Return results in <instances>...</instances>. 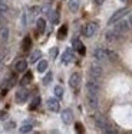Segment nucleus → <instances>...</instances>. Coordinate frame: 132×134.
<instances>
[{"instance_id": "obj_1", "label": "nucleus", "mask_w": 132, "mask_h": 134, "mask_svg": "<svg viewBox=\"0 0 132 134\" xmlns=\"http://www.w3.org/2000/svg\"><path fill=\"white\" fill-rule=\"evenodd\" d=\"M92 56H93L96 61H116L118 55L111 49H105V48H96V49L92 52Z\"/></svg>"}, {"instance_id": "obj_2", "label": "nucleus", "mask_w": 132, "mask_h": 134, "mask_svg": "<svg viewBox=\"0 0 132 134\" xmlns=\"http://www.w3.org/2000/svg\"><path fill=\"white\" fill-rule=\"evenodd\" d=\"M93 121H95V125H96L100 131H103V133H115V128H112V125L109 124V121L103 115H99V114L95 115Z\"/></svg>"}, {"instance_id": "obj_3", "label": "nucleus", "mask_w": 132, "mask_h": 134, "mask_svg": "<svg viewBox=\"0 0 132 134\" xmlns=\"http://www.w3.org/2000/svg\"><path fill=\"white\" fill-rule=\"evenodd\" d=\"M100 90V84H99V79H93L91 78L88 82H86V92L88 94H99Z\"/></svg>"}, {"instance_id": "obj_4", "label": "nucleus", "mask_w": 132, "mask_h": 134, "mask_svg": "<svg viewBox=\"0 0 132 134\" xmlns=\"http://www.w3.org/2000/svg\"><path fill=\"white\" fill-rule=\"evenodd\" d=\"M129 29H131V26H129V23H128V20H126V19H121L119 22H116V25H115V27H113V30L116 33H119V35L128 32Z\"/></svg>"}, {"instance_id": "obj_5", "label": "nucleus", "mask_w": 132, "mask_h": 134, "mask_svg": "<svg viewBox=\"0 0 132 134\" xmlns=\"http://www.w3.org/2000/svg\"><path fill=\"white\" fill-rule=\"evenodd\" d=\"M102 74H103V69H102V66H100L99 64H92L91 65V68H89V75H91V78L100 79Z\"/></svg>"}, {"instance_id": "obj_6", "label": "nucleus", "mask_w": 132, "mask_h": 134, "mask_svg": "<svg viewBox=\"0 0 132 134\" xmlns=\"http://www.w3.org/2000/svg\"><path fill=\"white\" fill-rule=\"evenodd\" d=\"M96 32H98V23H95V22H89V23L83 27V35H85L86 38H92L93 35H96Z\"/></svg>"}, {"instance_id": "obj_7", "label": "nucleus", "mask_w": 132, "mask_h": 134, "mask_svg": "<svg viewBox=\"0 0 132 134\" xmlns=\"http://www.w3.org/2000/svg\"><path fill=\"white\" fill-rule=\"evenodd\" d=\"M80 79H82V76H80L79 72H73L70 75V78H69V85H70L72 90L77 91L80 87Z\"/></svg>"}, {"instance_id": "obj_8", "label": "nucleus", "mask_w": 132, "mask_h": 134, "mask_svg": "<svg viewBox=\"0 0 132 134\" xmlns=\"http://www.w3.org/2000/svg\"><path fill=\"white\" fill-rule=\"evenodd\" d=\"M128 12H129V9H128V7H123V9L118 10V12L115 13V15L112 16L111 19H109V22H108V23H109V25H115L116 22H119L121 19L123 18V16H126V15H128Z\"/></svg>"}, {"instance_id": "obj_9", "label": "nucleus", "mask_w": 132, "mask_h": 134, "mask_svg": "<svg viewBox=\"0 0 132 134\" xmlns=\"http://www.w3.org/2000/svg\"><path fill=\"white\" fill-rule=\"evenodd\" d=\"M86 101H88L89 108H92V110L98 108V105H99V101H98L96 94H86Z\"/></svg>"}, {"instance_id": "obj_10", "label": "nucleus", "mask_w": 132, "mask_h": 134, "mask_svg": "<svg viewBox=\"0 0 132 134\" xmlns=\"http://www.w3.org/2000/svg\"><path fill=\"white\" fill-rule=\"evenodd\" d=\"M29 98V91L25 90V88H22V90H19L16 92V101L19 102V104H23V102H26Z\"/></svg>"}, {"instance_id": "obj_11", "label": "nucleus", "mask_w": 132, "mask_h": 134, "mask_svg": "<svg viewBox=\"0 0 132 134\" xmlns=\"http://www.w3.org/2000/svg\"><path fill=\"white\" fill-rule=\"evenodd\" d=\"M46 105H47V108L50 111H53V113H57V111H59V108H60L57 98H49L47 101H46Z\"/></svg>"}, {"instance_id": "obj_12", "label": "nucleus", "mask_w": 132, "mask_h": 134, "mask_svg": "<svg viewBox=\"0 0 132 134\" xmlns=\"http://www.w3.org/2000/svg\"><path fill=\"white\" fill-rule=\"evenodd\" d=\"M62 121L65 122V124H70L72 121H73V113H72L69 108H66V110L62 111Z\"/></svg>"}, {"instance_id": "obj_13", "label": "nucleus", "mask_w": 132, "mask_h": 134, "mask_svg": "<svg viewBox=\"0 0 132 134\" xmlns=\"http://www.w3.org/2000/svg\"><path fill=\"white\" fill-rule=\"evenodd\" d=\"M16 84V78H14V75H11V76H9L7 79H6L4 82L2 84V90H3V94H6V91L9 90V88H11L13 85Z\"/></svg>"}, {"instance_id": "obj_14", "label": "nucleus", "mask_w": 132, "mask_h": 134, "mask_svg": "<svg viewBox=\"0 0 132 134\" xmlns=\"http://www.w3.org/2000/svg\"><path fill=\"white\" fill-rule=\"evenodd\" d=\"M7 41H9V27L0 26V42H7Z\"/></svg>"}, {"instance_id": "obj_15", "label": "nucleus", "mask_w": 132, "mask_h": 134, "mask_svg": "<svg viewBox=\"0 0 132 134\" xmlns=\"http://www.w3.org/2000/svg\"><path fill=\"white\" fill-rule=\"evenodd\" d=\"M72 61H73V52H72L70 49L65 51V53H63V56H62V62L63 64H69V62H72Z\"/></svg>"}, {"instance_id": "obj_16", "label": "nucleus", "mask_w": 132, "mask_h": 134, "mask_svg": "<svg viewBox=\"0 0 132 134\" xmlns=\"http://www.w3.org/2000/svg\"><path fill=\"white\" fill-rule=\"evenodd\" d=\"M14 69H16V72H25V71L27 69V62H26V61H19V62H16V65H14Z\"/></svg>"}, {"instance_id": "obj_17", "label": "nucleus", "mask_w": 132, "mask_h": 134, "mask_svg": "<svg viewBox=\"0 0 132 134\" xmlns=\"http://www.w3.org/2000/svg\"><path fill=\"white\" fill-rule=\"evenodd\" d=\"M73 48H75V49H76L77 52L80 53V55H85V52H86V51H85V46H83V43H82L80 41L75 39V41H73Z\"/></svg>"}, {"instance_id": "obj_18", "label": "nucleus", "mask_w": 132, "mask_h": 134, "mask_svg": "<svg viewBox=\"0 0 132 134\" xmlns=\"http://www.w3.org/2000/svg\"><path fill=\"white\" fill-rule=\"evenodd\" d=\"M79 4H80V0H69L68 2V7L70 12H76L79 9Z\"/></svg>"}, {"instance_id": "obj_19", "label": "nucleus", "mask_w": 132, "mask_h": 134, "mask_svg": "<svg viewBox=\"0 0 132 134\" xmlns=\"http://www.w3.org/2000/svg\"><path fill=\"white\" fill-rule=\"evenodd\" d=\"M36 27H37V32L43 33L46 30V20L45 19H37L36 20Z\"/></svg>"}, {"instance_id": "obj_20", "label": "nucleus", "mask_w": 132, "mask_h": 134, "mask_svg": "<svg viewBox=\"0 0 132 134\" xmlns=\"http://www.w3.org/2000/svg\"><path fill=\"white\" fill-rule=\"evenodd\" d=\"M118 38H121V35H119V33H116L115 30H111V32H108V33H106V41H109V42L116 41Z\"/></svg>"}, {"instance_id": "obj_21", "label": "nucleus", "mask_w": 132, "mask_h": 134, "mask_svg": "<svg viewBox=\"0 0 132 134\" xmlns=\"http://www.w3.org/2000/svg\"><path fill=\"white\" fill-rule=\"evenodd\" d=\"M30 81H32V72H26L25 76L22 78V81H20V85H22V87H26L27 84H30Z\"/></svg>"}, {"instance_id": "obj_22", "label": "nucleus", "mask_w": 132, "mask_h": 134, "mask_svg": "<svg viewBox=\"0 0 132 134\" xmlns=\"http://www.w3.org/2000/svg\"><path fill=\"white\" fill-rule=\"evenodd\" d=\"M40 56H42V52H40V51H33V52H32V55H30V59H29V61H30L32 64H34V62L39 61Z\"/></svg>"}, {"instance_id": "obj_23", "label": "nucleus", "mask_w": 132, "mask_h": 134, "mask_svg": "<svg viewBox=\"0 0 132 134\" xmlns=\"http://www.w3.org/2000/svg\"><path fill=\"white\" fill-rule=\"evenodd\" d=\"M66 33H68V26L63 25V26L59 29V32H57V38H59V39H65L66 38Z\"/></svg>"}, {"instance_id": "obj_24", "label": "nucleus", "mask_w": 132, "mask_h": 134, "mask_svg": "<svg viewBox=\"0 0 132 134\" xmlns=\"http://www.w3.org/2000/svg\"><path fill=\"white\" fill-rule=\"evenodd\" d=\"M32 128H33V125H32L30 122H25V124L19 128V131L20 133H29V131H32Z\"/></svg>"}, {"instance_id": "obj_25", "label": "nucleus", "mask_w": 132, "mask_h": 134, "mask_svg": "<svg viewBox=\"0 0 132 134\" xmlns=\"http://www.w3.org/2000/svg\"><path fill=\"white\" fill-rule=\"evenodd\" d=\"M53 92H55V95H56V98H62L63 97V87L62 85H56Z\"/></svg>"}, {"instance_id": "obj_26", "label": "nucleus", "mask_w": 132, "mask_h": 134, "mask_svg": "<svg viewBox=\"0 0 132 134\" xmlns=\"http://www.w3.org/2000/svg\"><path fill=\"white\" fill-rule=\"evenodd\" d=\"M30 45H32L30 38H29V36H26V38L23 39V42H22V49H23V51H27L29 48H30Z\"/></svg>"}, {"instance_id": "obj_27", "label": "nucleus", "mask_w": 132, "mask_h": 134, "mask_svg": "<svg viewBox=\"0 0 132 134\" xmlns=\"http://www.w3.org/2000/svg\"><path fill=\"white\" fill-rule=\"evenodd\" d=\"M49 18H50V22H52L53 25H56L57 22H59V15H57V12H50Z\"/></svg>"}, {"instance_id": "obj_28", "label": "nucleus", "mask_w": 132, "mask_h": 134, "mask_svg": "<svg viewBox=\"0 0 132 134\" xmlns=\"http://www.w3.org/2000/svg\"><path fill=\"white\" fill-rule=\"evenodd\" d=\"M46 69H47V62H46V61H40L39 65H37V71H39V72H45Z\"/></svg>"}, {"instance_id": "obj_29", "label": "nucleus", "mask_w": 132, "mask_h": 134, "mask_svg": "<svg viewBox=\"0 0 132 134\" xmlns=\"http://www.w3.org/2000/svg\"><path fill=\"white\" fill-rule=\"evenodd\" d=\"M9 12V6L4 3V2H0V16L6 15Z\"/></svg>"}, {"instance_id": "obj_30", "label": "nucleus", "mask_w": 132, "mask_h": 134, "mask_svg": "<svg viewBox=\"0 0 132 134\" xmlns=\"http://www.w3.org/2000/svg\"><path fill=\"white\" fill-rule=\"evenodd\" d=\"M50 82H52V74L47 72V74H46V76L43 78V84H45V85H49Z\"/></svg>"}, {"instance_id": "obj_31", "label": "nucleus", "mask_w": 132, "mask_h": 134, "mask_svg": "<svg viewBox=\"0 0 132 134\" xmlns=\"http://www.w3.org/2000/svg\"><path fill=\"white\" fill-rule=\"evenodd\" d=\"M39 102H40V98H39V97H36V98H34L33 101H32V105H30V110H34V108H36L37 105H39Z\"/></svg>"}, {"instance_id": "obj_32", "label": "nucleus", "mask_w": 132, "mask_h": 134, "mask_svg": "<svg viewBox=\"0 0 132 134\" xmlns=\"http://www.w3.org/2000/svg\"><path fill=\"white\" fill-rule=\"evenodd\" d=\"M75 130H76L77 133H83V131H85V128H83V125L80 124V122H76V124H75Z\"/></svg>"}, {"instance_id": "obj_33", "label": "nucleus", "mask_w": 132, "mask_h": 134, "mask_svg": "<svg viewBox=\"0 0 132 134\" xmlns=\"http://www.w3.org/2000/svg\"><path fill=\"white\" fill-rule=\"evenodd\" d=\"M14 127H16V124L11 121V122H7V124L4 125V130H6V131H10V130H13Z\"/></svg>"}, {"instance_id": "obj_34", "label": "nucleus", "mask_w": 132, "mask_h": 134, "mask_svg": "<svg viewBox=\"0 0 132 134\" xmlns=\"http://www.w3.org/2000/svg\"><path fill=\"white\" fill-rule=\"evenodd\" d=\"M49 53H50L52 58H56V56H57V48H52L50 52H49Z\"/></svg>"}, {"instance_id": "obj_35", "label": "nucleus", "mask_w": 132, "mask_h": 134, "mask_svg": "<svg viewBox=\"0 0 132 134\" xmlns=\"http://www.w3.org/2000/svg\"><path fill=\"white\" fill-rule=\"evenodd\" d=\"M7 118V113L6 111H0V120H6Z\"/></svg>"}, {"instance_id": "obj_36", "label": "nucleus", "mask_w": 132, "mask_h": 134, "mask_svg": "<svg viewBox=\"0 0 132 134\" xmlns=\"http://www.w3.org/2000/svg\"><path fill=\"white\" fill-rule=\"evenodd\" d=\"M126 20H128V23H129V26H131V27H132V15H131V16H129V18H128V19H126Z\"/></svg>"}, {"instance_id": "obj_37", "label": "nucleus", "mask_w": 132, "mask_h": 134, "mask_svg": "<svg viewBox=\"0 0 132 134\" xmlns=\"http://www.w3.org/2000/svg\"><path fill=\"white\" fill-rule=\"evenodd\" d=\"M102 2H103V0H95V3H96V4H102Z\"/></svg>"}, {"instance_id": "obj_38", "label": "nucleus", "mask_w": 132, "mask_h": 134, "mask_svg": "<svg viewBox=\"0 0 132 134\" xmlns=\"http://www.w3.org/2000/svg\"><path fill=\"white\" fill-rule=\"evenodd\" d=\"M2 59H3V53L0 52V62H2Z\"/></svg>"}, {"instance_id": "obj_39", "label": "nucleus", "mask_w": 132, "mask_h": 134, "mask_svg": "<svg viewBox=\"0 0 132 134\" xmlns=\"http://www.w3.org/2000/svg\"><path fill=\"white\" fill-rule=\"evenodd\" d=\"M121 2H126V0H121Z\"/></svg>"}]
</instances>
